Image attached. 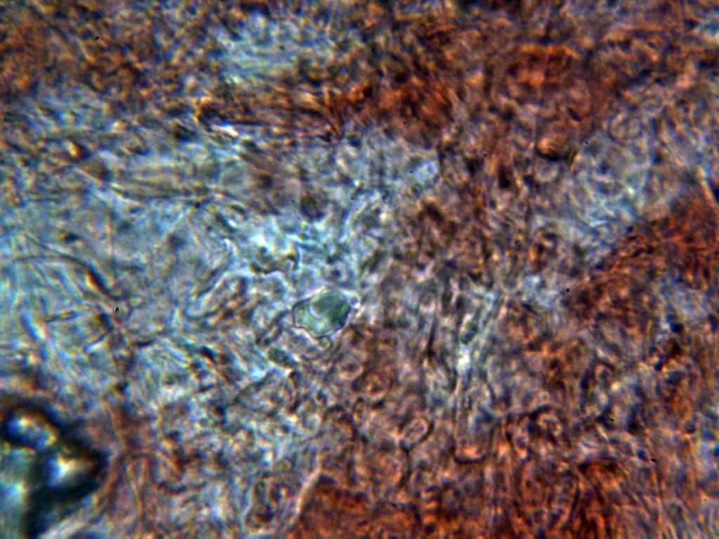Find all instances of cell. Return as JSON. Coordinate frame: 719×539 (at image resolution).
Masks as SVG:
<instances>
[{"instance_id":"1","label":"cell","mask_w":719,"mask_h":539,"mask_svg":"<svg viewBox=\"0 0 719 539\" xmlns=\"http://www.w3.org/2000/svg\"><path fill=\"white\" fill-rule=\"evenodd\" d=\"M9 422L8 427L11 428V432L23 439L25 443L37 444L49 435L46 426L35 419L24 417Z\"/></svg>"}]
</instances>
